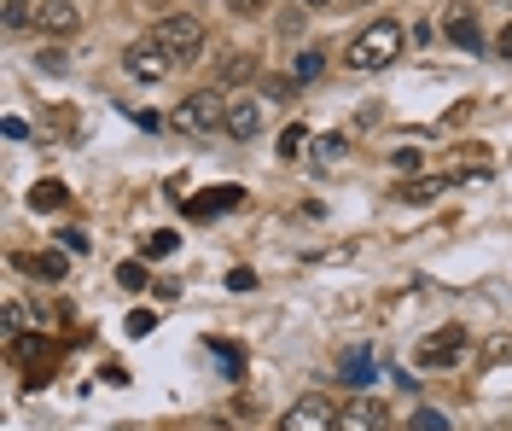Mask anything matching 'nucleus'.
Masks as SVG:
<instances>
[{
  "mask_svg": "<svg viewBox=\"0 0 512 431\" xmlns=\"http://www.w3.org/2000/svg\"><path fill=\"white\" fill-rule=\"evenodd\" d=\"M152 41H158V47L169 53V59H175V65H192V59L204 53V24H198L192 12H175V18L152 24Z\"/></svg>",
  "mask_w": 512,
  "mask_h": 431,
  "instance_id": "7ed1b4c3",
  "label": "nucleus"
},
{
  "mask_svg": "<svg viewBox=\"0 0 512 431\" xmlns=\"http://www.w3.org/2000/svg\"><path fill=\"white\" fill-rule=\"evenodd\" d=\"M320 76V53H303V59H297V82H315Z\"/></svg>",
  "mask_w": 512,
  "mask_h": 431,
  "instance_id": "4be33fe9",
  "label": "nucleus"
},
{
  "mask_svg": "<svg viewBox=\"0 0 512 431\" xmlns=\"http://www.w3.org/2000/svg\"><path fill=\"white\" fill-rule=\"evenodd\" d=\"M338 431H390V408L379 397H350L338 408Z\"/></svg>",
  "mask_w": 512,
  "mask_h": 431,
  "instance_id": "0eeeda50",
  "label": "nucleus"
},
{
  "mask_svg": "<svg viewBox=\"0 0 512 431\" xmlns=\"http://www.w3.org/2000/svg\"><path fill=\"white\" fill-rule=\"evenodd\" d=\"M280 431H338V408H332L326 397H297L286 408Z\"/></svg>",
  "mask_w": 512,
  "mask_h": 431,
  "instance_id": "20e7f679",
  "label": "nucleus"
},
{
  "mask_svg": "<svg viewBox=\"0 0 512 431\" xmlns=\"http://www.w3.org/2000/svg\"><path fill=\"white\" fill-rule=\"evenodd\" d=\"M448 35H454V41H460V47H466V53H478V47H483V35H478V18H472V12H466V6H460V12H454V18H448Z\"/></svg>",
  "mask_w": 512,
  "mask_h": 431,
  "instance_id": "f8f14e48",
  "label": "nucleus"
},
{
  "mask_svg": "<svg viewBox=\"0 0 512 431\" xmlns=\"http://www.w3.org/2000/svg\"><path fill=\"white\" fill-rule=\"evenodd\" d=\"M35 30L41 35H76L82 30V6H76V0H41V6H35Z\"/></svg>",
  "mask_w": 512,
  "mask_h": 431,
  "instance_id": "6e6552de",
  "label": "nucleus"
},
{
  "mask_svg": "<svg viewBox=\"0 0 512 431\" xmlns=\"http://www.w3.org/2000/svg\"><path fill=\"white\" fill-rule=\"evenodd\" d=\"M303 6H326V0H303Z\"/></svg>",
  "mask_w": 512,
  "mask_h": 431,
  "instance_id": "7c9ffc66",
  "label": "nucleus"
},
{
  "mask_svg": "<svg viewBox=\"0 0 512 431\" xmlns=\"http://www.w3.org/2000/svg\"><path fill=\"white\" fill-rule=\"evenodd\" d=\"M227 134H233V140H256V134H262V105L233 100V111H227Z\"/></svg>",
  "mask_w": 512,
  "mask_h": 431,
  "instance_id": "9d476101",
  "label": "nucleus"
},
{
  "mask_svg": "<svg viewBox=\"0 0 512 431\" xmlns=\"http://www.w3.org/2000/svg\"><path fill=\"white\" fill-rule=\"evenodd\" d=\"M30 204L35 210H64V204H70V187H64V181H41L30 193Z\"/></svg>",
  "mask_w": 512,
  "mask_h": 431,
  "instance_id": "2eb2a0df",
  "label": "nucleus"
},
{
  "mask_svg": "<svg viewBox=\"0 0 512 431\" xmlns=\"http://www.w3.org/2000/svg\"><path fill=\"white\" fill-rule=\"evenodd\" d=\"M262 94H268V100H286V94H291V82H280V76H268V82H262Z\"/></svg>",
  "mask_w": 512,
  "mask_h": 431,
  "instance_id": "cd10ccee",
  "label": "nucleus"
},
{
  "mask_svg": "<svg viewBox=\"0 0 512 431\" xmlns=\"http://www.w3.org/2000/svg\"><path fill=\"white\" fill-rule=\"evenodd\" d=\"M361 6H367V0H361Z\"/></svg>",
  "mask_w": 512,
  "mask_h": 431,
  "instance_id": "2f4dec72",
  "label": "nucleus"
},
{
  "mask_svg": "<svg viewBox=\"0 0 512 431\" xmlns=\"http://www.w3.org/2000/svg\"><path fill=\"white\" fill-rule=\"evenodd\" d=\"M123 65H128V76H140V82H163V76L175 70V59H169L158 41L146 35V41H134V47L123 53Z\"/></svg>",
  "mask_w": 512,
  "mask_h": 431,
  "instance_id": "39448f33",
  "label": "nucleus"
},
{
  "mask_svg": "<svg viewBox=\"0 0 512 431\" xmlns=\"http://www.w3.org/2000/svg\"><path fill=\"white\" fill-rule=\"evenodd\" d=\"M18 263L30 268V274H41V280H59L64 274V257H53V251H47V257H18Z\"/></svg>",
  "mask_w": 512,
  "mask_h": 431,
  "instance_id": "dca6fc26",
  "label": "nucleus"
},
{
  "mask_svg": "<svg viewBox=\"0 0 512 431\" xmlns=\"http://www.w3.org/2000/svg\"><path fill=\"white\" fill-rule=\"evenodd\" d=\"M227 111H233V100H222V88H198L192 100L175 105V129L216 134V129H227Z\"/></svg>",
  "mask_w": 512,
  "mask_h": 431,
  "instance_id": "f03ea898",
  "label": "nucleus"
},
{
  "mask_svg": "<svg viewBox=\"0 0 512 431\" xmlns=\"http://www.w3.org/2000/svg\"><path fill=\"white\" fill-rule=\"evenodd\" d=\"M402 24H390V18H379V24H367V30L350 41V65L355 70H384V65H396L402 59Z\"/></svg>",
  "mask_w": 512,
  "mask_h": 431,
  "instance_id": "f257e3e1",
  "label": "nucleus"
},
{
  "mask_svg": "<svg viewBox=\"0 0 512 431\" xmlns=\"http://www.w3.org/2000/svg\"><path fill=\"white\" fill-rule=\"evenodd\" d=\"M41 70H53V76H59V70H70V59H64L59 47H47V53H41Z\"/></svg>",
  "mask_w": 512,
  "mask_h": 431,
  "instance_id": "b1692460",
  "label": "nucleus"
},
{
  "mask_svg": "<svg viewBox=\"0 0 512 431\" xmlns=\"http://www.w3.org/2000/svg\"><path fill=\"white\" fill-rule=\"evenodd\" d=\"M227 286H233V292H251L256 274H251V268H233V274H227Z\"/></svg>",
  "mask_w": 512,
  "mask_h": 431,
  "instance_id": "393cba45",
  "label": "nucleus"
},
{
  "mask_svg": "<svg viewBox=\"0 0 512 431\" xmlns=\"http://www.w3.org/2000/svg\"><path fill=\"white\" fill-rule=\"evenodd\" d=\"M239 204H245V193H239V187H204V193L187 204V216H198V222H204V216H222V210H239Z\"/></svg>",
  "mask_w": 512,
  "mask_h": 431,
  "instance_id": "1a4fd4ad",
  "label": "nucleus"
},
{
  "mask_svg": "<svg viewBox=\"0 0 512 431\" xmlns=\"http://www.w3.org/2000/svg\"><path fill=\"white\" fill-rule=\"evenodd\" d=\"M30 0H6V30H18V24H30Z\"/></svg>",
  "mask_w": 512,
  "mask_h": 431,
  "instance_id": "aec40b11",
  "label": "nucleus"
},
{
  "mask_svg": "<svg viewBox=\"0 0 512 431\" xmlns=\"http://www.w3.org/2000/svg\"><path fill=\"white\" fill-rule=\"evenodd\" d=\"M303 146H309V129H303V123H291V129L280 134V152H286V158H297Z\"/></svg>",
  "mask_w": 512,
  "mask_h": 431,
  "instance_id": "f3484780",
  "label": "nucleus"
},
{
  "mask_svg": "<svg viewBox=\"0 0 512 431\" xmlns=\"http://www.w3.org/2000/svg\"><path fill=\"white\" fill-rule=\"evenodd\" d=\"M460 356H466V332H460V327L431 332V338H425V344L414 350V362H419V367H454Z\"/></svg>",
  "mask_w": 512,
  "mask_h": 431,
  "instance_id": "423d86ee",
  "label": "nucleus"
},
{
  "mask_svg": "<svg viewBox=\"0 0 512 431\" xmlns=\"http://www.w3.org/2000/svg\"><path fill=\"white\" fill-rule=\"evenodd\" d=\"M59 245H64V251H88V233H76V228H64V233H59Z\"/></svg>",
  "mask_w": 512,
  "mask_h": 431,
  "instance_id": "bb28decb",
  "label": "nucleus"
},
{
  "mask_svg": "<svg viewBox=\"0 0 512 431\" xmlns=\"http://www.w3.org/2000/svg\"><path fill=\"white\" fill-rule=\"evenodd\" d=\"M454 181H460V175H431V181H408V187H402L396 199H402V204H431V199H443Z\"/></svg>",
  "mask_w": 512,
  "mask_h": 431,
  "instance_id": "9b49d317",
  "label": "nucleus"
},
{
  "mask_svg": "<svg viewBox=\"0 0 512 431\" xmlns=\"http://www.w3.org/2000/svg\"><path fill=\"white\" fill-rule=\"evenodd\" d=\"M251 76H256L251 53H233V59H222V88H239V82H251Z\"/></svg>",
  "mask_w": 512,
  "mask_h": 431,
  "instance_id": "4468645a",
  "label": "nucleus"
},
{
  "mask_svg": "<svg viewBox=\"0 0 512 431\" xmlns=\"http://www.w3.org/2000/svg\"><path fill=\"white\" fill-rule=\"evenodd\" d=\"M495 47H501V59H512V24L501 30V41H495Z\"/></svg>",
  "mask_w": 512,
  "mask_h": 431,
  "instance_id": "c756f323",
  "label": "nucleus"
},
{
  "mask_svg": "<svg viewBox=\"0 0 512 431\" xmlns=\"http://www.w3.org/2000/svg\"><path fill=\"white\" fill-rule=\"evenodd\" d=\"M158 327V315H152V309H134V315H128V332H152Z\"/></svg>",
  "mask_w": 512,
  "mask_h": 431,
  "instance_id": "5701e85b",
  "label": "nucleus"
},
{
  "mask_svg": "<svg viewBox=\"0 0 512 431\" xmlns=\"http://www.w3.org/2000/svg\"><path fill=\"white\" fill-rule=\"evenodd\" d=\"M338 373H344V385H373V373H379V367H373V356H367V350H350Z\"/></svg>",
  "mask_w": 512,
  "mask_h": 431,
  "instance_id": "ddd939ff",
  "label": "nucleus"
},
{
  "mask_svg": "<svg viewBox=\"0 0 512 431\" xmlns=\"http://www.w3.org/2000/svg\"><path fill=\"white\" fill-rule=\"evenodd\" d=\"M227 6H233V12H245V18H251V12H262V6H268V0H227Z\"/></svg>",
  "mask_w": 512,
  "mask_h": 431,
  "instance_id": "c85d7f7f",
  "label": "nucleus"
},
{
  "mask_svg": "<svg viewBox=\"0 0 512 431\" xmlns=\"http://www.w3.org/2000/svg\"><path fill=\"white\" fill-rule=\"evenodd\" d=\"M408 431H448V420L437 414V408H419V414H414V426H408Z\"/></svg>",
  "mask_w": 512,
  "mask_h": 431,
  "instance_id": "6ab92c4d",
  "label": "nucleus"
},
{
  "mask_svg": "<svg viewBox=\"0 0 512 431\" xmlns=\"http://www.w3.org/2000/svg\"><path fill=\"white\" fill-rule=\"evenodd\" d=\"M18 332H24V309H18V303H6V338H18Z\"/></svg>",
  "mask_w": 512,
  "mask_h": 431,
  "instance_id": "a878e982",
  "label": "nucleus"
},
{
  "mask_svg": "<svg viewBox=\"0 0 512 431\" xmlns=\"http://www.w3.org/2000/svg\"><path fill=\"white\" fill-rule=\"evenodd\" d=\"M175 245H181V239H175V233L163 228V233H152V239H146V257H169Z\"/></svg>",
  "mask_w": 512,
  "mask_h": 431,
  "instance_id": "a211bd4d",
  "label": "nucleus"
},
{
  "mask_svg": "<svg viewBox=\"0 0 512 431\" xmlns=\"http://www.w3.org/2000/svg\"><path fill=\"white\" fill-rule=\"evenodd\" d=\"M117 280H123L128 292H140V286H146V263H123L117 268Z\"/></svg>",
  "mask_w": 512,
  "mask_h": 431,
  "instance_id": "412c9836",
  "label": "nucleus"
}]
</instances>
